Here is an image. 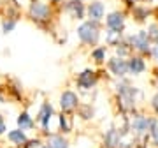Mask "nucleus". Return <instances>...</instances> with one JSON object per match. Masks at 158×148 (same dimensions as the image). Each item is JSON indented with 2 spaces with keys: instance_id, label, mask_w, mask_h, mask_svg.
I'll return each instance as SVG.
<instances>
[{
  "instance_id": "9",
  "label": "nucleus",
  "mask_w": 158,
  "mask_h": 148,
  "mask_svg": "<svg viewBox=\"0 0 158 148\" xmlns=\"http://www.w3.org/2000/svg\"><path fill=\"white\" fill-rule=\"evenodd\" d=\"M51 116H53V106H51L49 102H44L42 106H40L39 115H37V120H39V124L42 125V129H44V131L49 127Z\"/></svg>"
},
{
  "instance_id": "11",
  "label": "nucleus",
  "mask_w": 158,
  "mask_h": 148,
  "mask_svg": "<svg viewBox=\"0 0 158 148\" xmlns=\"http://www.w3.org/2000/svg\"><path fill=\"white\" fill-rule=\"evenodd\" d=\"M121 143V134L116 129H109L106 132V137H104V146L106 148H118V145Z\"/></svg>"
},
{
  "instance_id": "14",
  "label": "nucleus",
  "mask_w": 158,
  "mask_h": 148,
  "mask_svg": "<svg viewBox=\"0 0 158 148\" xmlns=\"http://www.w3.org/2000/svg\"><path fill=\"white\" fill-rule=\"evenodd\" d=\"M7 137H9V141L16 143V145H25V143H27V134H25L21 129H18V131H11L9 134H7Z\"/></svg>"
},
{
  "instance_id": "12",
  "label": "nucleus",
  "mask_w": 158,
  "mask_h": 148,
  "mask_svg": "<svg viewBox=\"0 0 158 148\" xmlns=\"http://www.w3.org/2000/svg\"><path fill=\"white\" fill-rule=\"evenodd\" d=\"M67 11L70 12V16L72 18H77V20H83V16H85V6H83L79 0L69 2L67 4Z\"/></svg>"
},
{
  "instance_id": "2",
  "label": "nucleus",
  "mask_w": 158,
  "mask_h": 148,
  "mask_svg": "<svg viewBox=\"0 0 158 148\" xmlns=\"http://www.w3.org/2000/svg\"><path fill=\"white\" fill-rule=\"evenodd\" d=\"M77 35H79V39L83 41L85 44H97V41H98V37H100V32H98L97 21L83 23V25L77 28Z\"/></svg>"
},
{
  "instance_id": "7",
  "label": "nucleus",
  "mask_w": 158,
  "mask_h": 148,
  "mask_svg": "<svg viewBox=\"0 0 158 148\" xmlns=\"http://www.w3.org/2000/svg\"><path fill=\"white\" fill-rule=\"evenodd\" d=\"M95 83H97V76L93 71H83L77 76V86L83 88V90H90Z\"/></svg>"
},
{
  "instance_id": "4",
  "label": "nucleus",
  "mask_w": 158,
  "mask_h": 148,
  "mask_svg": "<svg viewBox=\"0 0 158 148\" xmlns=\"http://www.w3.org/2000/svg\"><path fill=\"white\" fill-rule=\"evenodd\" d=\"M151 120L149 116H144V115H137L134 116L132 120V124H130V129L132 132H135L137 136H142V134H146L149 132V127H151Z\"/></svg>"
},
{
  "instance_id": "20",
  "label": "nucleus",
  "mask_w": 158,
  "mask_h": 148,
  "mask_svg": "<svg viewBox=\"0 0 158 148\" xmlns=\"http://www.w3.org/2000/svg\"><path fill=\"white\" fill-rule=\"evenodd\" d=\"M130 50H132V48L128 46V42H119V44L116 46V53L119 55V58L127 57V55L130 53Z\"/></svg>"
},
{
  "instance_id": "18",
  "label": "nucleus",
  "mask_w": 158,
  "mask_h": 148,
  "mask_svg": "<svg viewBox=\"0 0 158 148\" xmlns=\"http://www.w3.org/2000/svg\"><path fill=\"white\" fill-rule=\"evenodd\" d=\"M149 14V9L148 7H134V16H135L137 21H144Z\"/></svg>"
},
{
  "instance_id": "17",
  "label": "nucleus",
  "mask_w": 158,
  "mask_h": 148,
  "mask_svg": "<svg viewBox=\"0 0 158 148\" xmlns=\"http://www.w3.org/2000/svg\"><path fill=\"white\" fill-rule=\"evenodd\" d=\"M18 125H19L21 131H25V129H28V127L34 125V122H32V118H30L28 113H21L19 116H18Z\"/></svg>"
},
{
  "instance_id": "23",
  "label": "nucleus",
  "mask_w": 158,
  "mask_h": 148,
  "mask_svg": "<svg viewBox=\"0 0 158 148\" xmlns=\"http://www.w3.org/2000/svg\"><path fill=\"white\" fill-rule=\"evenodd\" d=\"M60 125H62V129L65 132H69L70 129H72V125H70V122H69V116L67 115H62L60 116Z\"/></svg>"
},
{
  "instance_id": "21",
  "label": "nucleus",
  "mask_w": 158,
  "mask_h": 148,
  "mask_svg": "<svg viewBox=\"0 0 158 148\" xmlns=\"http://www.w3.org/2000/svg\"><path fill=\"white\" fill-rule=\"evenodd\" d=\"M148 35H149V39L158 42V23H151L149 27H148Z\"/></svg>"
},
{
  "instance_id": "5",
  "label": "nucleus",
  "mask_w": 158,
  "mask_h": 148,
  "mask_svg": "<svg viewBox=\"0 0 158 148\" xmlns=\"http://www.w3.org/2000/svg\"><path fill=\"white\" fill-rule=\"evenodd\" d=\"M107 67H109V71H111L116 78H125V76L130 72L128 62L123 60V58H118V57L111 58V60L107 62Z\"/></svg>"
},
{
  "instance_id": "1",
  "label": "nucleus",
  "mask_w": 158,
  "mask_h": 148,
  "mask_svg": "<svg viewBox=\"0 0 158 148\" xmlns=\"http://www.w3.org/2000/svg\"><path fill=\"white\" fill-rule=\"evenodd\" d=\"M127 42H128V46L132 50H137L142 55H146V53L151 51V39H149V35H148L146 30H139L137 34L128 35L127 37Z\"/></svg>"
},
{
  "instance_id": "13",
  "label": "nucleus",
  "mask_w": 158,
  "mask_h": 148,
  "mask_svg": "<svg viewBox=\"0 0 158 148\" xmlns=\"http://www.w3.org/2000/svg\"><path fill=\"white\" fill-rule=\"evenodd\" d=\"M128 69L132 74H142L146 71V62L141 57H132L128 60Z\"/></svg>"
},
{
  "instance_id": "28",
  "label": "nucleus",
  "mask_w": 158,
  "mask_h": 148,
  "mask_svg": "<svg viewBox=\"0 0 158 148\" xmlns=\"http://www.w3.org/2000/svg\"><path fill=\"white\" fill-rule=\"evenodd\" d=\"M0 6H2V0H0Z\"/></svg>"
},
{
  "instance_id": "15",
  "label": "nucleus",
  "mask_w": 158,
  "mask_h": 148,
  "mask_svg": "<svg viewBox=\"0 0 158 148\" xmlns=\"http://www.w3.org/2000/svg\"><path fill=\"white\" fill-rule=\"evenodd\" d=\"M46 146L48 148H69V143L63 139V136H49Z\"/></svg>"
},
{
  "instance_id": "27",
  "label": "nucleus",
  "mask_w": 158,
  "mask_h": 148,
  "mask_svg": "<svg viewBox=\"0 0 158 148\" xmlns=\"http://www.w3.org/2000/svg\"><path fill=\"white\" fill-rule=\"evenodd\" d=\"M153 141H155V145H156V146H158V137H156V139H153Z\"/></svg>"
},
{
  "instance_id": "26",
  "label": "nucleus",
  "mask_w": 158,
  "mask_h": 148,
  "mask_svg": "<svg viewBox=\"0 0 158 148\" xmlns=\"http://www.w3.org/2000/svg\"><path fill=\"white\" fill-rule=\"evenodd\" d=\"M4 132H6V120L0 116V134H4Z\"/></svg>"
},
{
  "instance_id": "6",
  "label": "nucleus",
  "mask_w": 158,
  "mask_h": 148,
  "mask_svg": "<svg viewBox=\"0 0 158 148\" xmlns=\"http://www.w3.org/2000/svg\"><path fill=\"white\" fill-rule=\"evenodd\" d=\"M60 106H62L63 111H72V109H76L79 106L77 95H76L74 92H70V90L63 92L62 97H60Z\"/></svg>"
},
{
  "instance_id": "16",
  "label": "nucleus",
  "mask_w": 158,
  "mask_h": 148,
  "mask_svg": "<svg viewBox=\"0 0 158 148\" xmlns=\"http://www.w3.org/2000/svg\"><path fill=\"white\" fill-rule=\"evenodd\" d=\"M106 42L109 46H118L121 42V30H109L106 35Z\"/></svg>"
},
{
  "instance_id": "19",
  "label": "nucleus",
  "mask_w": 158,
  "mask_h": 148,
  "mask_svg": "<svg viewBox=\"0 0 158 148\" xmlns=\"http://www.w3.org/2000/svg\"><path fill=\"white\" fill-rule=\"evenodd\" d=\"M91 58H93L95 62H104V60H106V48H104V46L95 48V50L91 51Z\"/></svg>"
},
{
  "instance_id": "22",
  "label": "nucleus",
  "mask_w": 158,
  "mask_h": 148,
  "mask_svg": "<svg viewBox=\"0 0 158 148\" xmlns=\"http://www.w3.org/2000/svg\"><path fill=\"white\" fill-rule=\"evenodd\" d=\"M14 27H16V20H7V21L2 23V30H4V34L12 32V30H14Z\"/></svg>"
},
{
  "instance_id": "24",
  "label": "nucleus",
  "mask_w": 158,
  "mask_h": 148,
  "mask_svg": "<svg viewBox=\"0 0 158 148\" xmlns=\"http://www.w3.org/2000/svg\"><path fill=\"white\" fill-rule=\"evenodd\" d=\"M151 108L155 109V113L158 115V94H156V95H155V97L151 99Z\"/></svg>"
},
{
  "instance_id": "10",
  "label": "nucleus",
  "mask_w": 158,
  "mask_h": 148,
  "mask_svg": "<svg viewBox=\"0 0 158 148\" xmlns=\"http://www.w3.org/2000/svg\"><path fill=\"white\" fill-rule=\"evenodd\" d=\"M106 14V7L102 2H91L88 6V16L91 18V21H100Z\"/></svg>"
},
{
  "instance_id": "25",
  "label": "nucleus",
  "mask_w": 158,
  "mask_h": 148,
  "mask_svg": "<svg viewBox=\"0 0 158 148\" xmlns=\"http://www.w3.org/2000/svg\"><path fill=\"white\" fill-rule=\"evenodd\" d=\"M151 55H153V58H155V60L158 62V42L151 48Z\"/></svg>"
},
{
  "instance_id": "3",
  "label": "nucleus",
  "mask_w": 158,
  "mask_h": 148,
  "mask_svg": "<svg viewBox=\"0 0 158 148\" xmlns=\"http://www.w3.org/2000/svg\"><path fill=\"white\" fill-rule=\"evenodd\" d=\"M30 16H32V20L34 21H46V20H49V14H51V9L48 4H44V2H39V0H34L32 4H30Z\"/></svg>"
},
{
  "instance_id": "8",
  "label": "nucleus",
  "mask_w": 158,
  "mask_h": 148,
  "mask_svg": "<svg viewBox=\"0 0 158 148\" xmlns=\"http://www.w3.org/2000/svg\"><path fill=\"white\" fill-rule=\"evenodd\" d=\"M106 25H107L109 30H123L125 27V16L121 12H111L107 18H106Z\"/></svg>"
}]
</instances>
